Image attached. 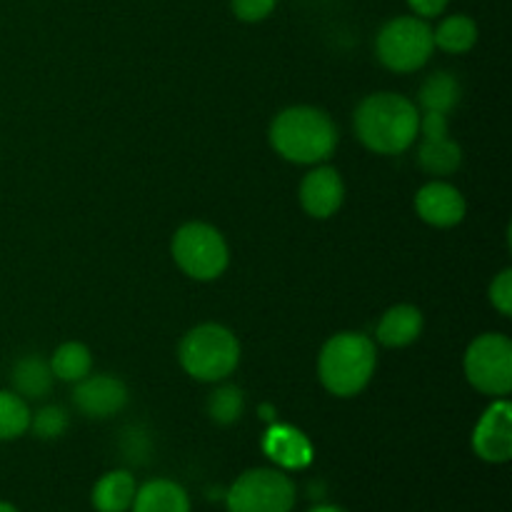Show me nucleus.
Returning a JSON list of instances; mask_svg holds the SVG:
<instances>
[{"label":"nucleus","instance_id":"nucleus-4","mask_svg":"<svg viewBox=\"0 0 512 512\" xmlns=\"http://www.w3.org/2000/svg\"><path fill=\"white\" fill-rule=\"evenodd\" d=\"M180 368L200 383H220L240 363V343L225 325L203 323L188 330L178 348Z\"/></svg>","mask_w":512,"mask_h":512},{"label":"nucleus","instance_id":"nucleus-27","mask_svg":"<svg viewBox=\"0 0 512 512\" xmlns=\"http://www.w3.org/2000/svg\"><path fill=\"white\" fill-rule=\"evenodd\" d=\"M443 135H448V115L443 113L420 115L418 138H443Z\"/></svg>","mask_w":512,"mask_h":512},{"label":"nucleus","instance_id":"nucleus-30","mask_svg":"<svg viewBox=\"0 0 512 512\" xmlns=\"http://www.w3.org/2000/svg\"><path fill=\"white\" fill-rule=\"evenodd\" d=\"M0 512H18V510H15L10 503H3V500H0Z\"/></svg>","mask_w":512,"mask_h":512},{"label":"nucleus","instance_id":"nucleus-19","mask_svg":"<svg viewBox=\"0 0 512 512\" xmlns=\"http://www.w3.org/2000/svg\"><path fill=\"white\" fill-rule=\"evenodd\" d=\"M265 453L283 468H305L313 460V448L308 440L290 428L270 430L265 438Z\"/></svg>","mask_w":512,"mask_h":512},{"label":"nucleus","instance_id":"nucleus-14","mask_svg":"<svg viewBox=\"0 0 512 512\" xmlns=\"http://www.w3.org/2000/svg\"><path fill=\"white\" fill-rule=\"evenodd\" d=\"M10 383L13 393H18L23 400H45L53 390L55 375L50 370V363L40 355H25L10 370Z\"/></svg>","mask_w":512,"mask_h":512},{"label":"nucleus","instance_id":"nucleus-3","mask_svg":"<svg viewBox=\"0 0 512 512\" xmlns=\"http://www.w3.org/2000/svg\"><path fill=\"white\" fill-rule=\"evenodd\" d=\"M378 365L375 343L363 333H338L318 355V378L335 398H355L368 388Z\"/></svg>","mask_w":512,"mask_h":512},{"label":"nucleus","instance_id":"nucleus-25","mask_svg":"<svg viewBox=\"0 0 512 512\" xmlns=\"http://www.w3.org/2000/svg\"><path fill=\"white\" fill-rule=\"evenodd\" d=\"M278 0H230L235 18L243 23H260L275 10Z\"/></svg>","mask_w":512,"mask_h":512},{"label":"nucleus","instance_id":"nucleus-7","mask_svg":"<svg viewBox=\"0 0 512 512\" xmlns=\"http://www.w3.org/2000/svg\"><path fill=\"white\" fill-rule=\"evenodd\" d=\"M463 370L478 393L505 398L512 390V343L508 335H478L465 350Z\"/></svg>","mask_w":512,"mask_h":512},{"label":"nucleus","instance_id":"nucleus-15","mask_svg":"<svg viewBox=\"0 0 512 512\" xmlns=\"http://www.w3.org/2000/svg\"><path fill=\"white\" fill-rule=\"evenodd\" d=\"M133 512H190V498L173 480H150L135 490Z\"/></svg>","mask_w":512,"mask_h":512},{"label":"nucleus","instance_id":"nucleus-8","mask_svg":"<svg viewBox=\"0 0 512 512\" xmlns=\"http://www.w3.org/2000/svg\"><path fill=\"white\" fill-rule=\"evenodd\" d=\"M293 505V480L273 468L248 470L228 490L230 512H290Z\"/></svg>","mask_w":512,"mask_h":512},{"label":"nucleus","instance_id":"nucleus-11","mask_svg":"<svg viewBox=\"0 0 512 512\" xmlns=\"http://www.w3.org/2000/svg\"><path fill=\"white\" fill-rule=\"evenodd\" d=\"M463 193L445 180H430L415 195V213L433 228H455L465 218Z\"/></svg>","mask_w":512,"mask_h":512},{"label":"nucleus","instance_id":"nucleus-1","mask_svg":"<svg viewBox=\"0 0 512 512\" xmlns=\"http://www.w3.org/2000/svg\"><path fill=\"white\" fill-rule=\"evenodd\" d=\"M353 128L375 155H400L418 140L420 110L400 93H373L355 108Z\"/></svg>","mask_w":512,"mask_h":512},{"label":"nucleus","instance_id":"nucleus-12","mask_svg":"<svg viewBox=\"0 0 512 512\" xmlns=\"http://www.w3.org/2000/svg\"><path fill=\"white\" fill-rule=\"evenodd\" d=\"M345 200V183L330 165H318L300 183V205L315 220L333 218Z\"/></svg>","mask_w":512,"mask_h":512},{"label":"nucleus","instance_id":"nucleus-2","mask_svg":"<svg viewBox=\"0 0 512 512\" xmlns=\"http://www.w3.org/2000/svg\"><path fill=\"white\" fill-rule=\"evenodd\" d=\"M270 145L295 165H320L338 148V128L325 110L293 105L280 110L270 123Z\"/></svg>","mask_w":512,"mask_h":512},{"label":"nucleus","instance_id":"nucleus-5","mask_svg":"<svg viewBox=\"0 0 512 512\" xmlns=\"http://www.w3.org/2000/svg\"><path fill=\"white\" fill-rule=\"evenodd\" d=\"M433 28L418 15L388 20L375 38V55L393 73H415L433 55Z\"/></svg>","mask_w":512,"mask_h":512},{"label":"nucleus","instance_id":"nucleus-28","mask_svg":"<svg viewBox=\"0 0 512 512\" xmlns=\"http://www.w3.org/2000/svg\"><path fill=\"white\" fill-rule=\"evenodd\" d=\"M448 3L450 0H408V5L418 18H438L448 8Z\"/></svg>","mask_w":512,"mask_h":512},{"label":"nucleus","instance_id":"nucleus-29","mask_svg":"<svg viewBox=\"0 0 512 512\" xmlns=\"http://www.w3.org/2000/svg\"><path fill=\"white\" fill-rule=\"evenodd\" d=\"M310 512H345V510L335 508V505H318V508H313Z\"/></svg>","mask_w":512,"mask_h":512},{"label":"nucleus","instance_id":"nucleus-16","mask_svg":"<svg viewBox=\"0 0 512 512\" xmlns=\"http://www.w3.org/2000/svg\"><path fill=\"white\" fill-rule=\"evenodd\" d=\"M135 490L138 483L128 470L105 473L93 488V508L98 512H128L135 500Z\"/></svg>","mask_w":512,"mask_h":512},{"label":"nucleus","instance_id":"nucleus-10","mask_svg":"<svg viewBox=\"0 0 512 512\" xmlns=\"http://www.w3.org/2000/svg\"><path fill=\"white\" fill-rule=\"evenodd\" d=\"M73 405L85 418H113L128 405V388L115 375H85L75 383Z\"/></svg>","mask_w":512,"mask_h":512},{"label":"nucleus","instance_id":"nucleus-23","mask_svg":"<svg viewBox=\"0 0 512 512\" xmlns=\"http://www.w3.org/2000/svg\"><path fill=\"white\" fill-rule=\"evenodd\" d=\"M245 395L238 385H220L208 398V415L218 425H233L243 418Z\"/></svg>","mask_w":512,"mask_h":512},{"label":"nucleus","instance_id":"nucleus-18","mask_svg":"<svg viewBox=\"0 0 512 512\" xmlns=\"http://www.w3.org/2000/svg\"><path fill=\"white\" fill-rule=\"evenodd\" d=\"M418 163L428 175L445 178V175L458 173V168L463 165V148L450 135H443V138H420Z\"/></svg>","mask_w":512,"mask_h":512},{"label":"nucleus","instance_id":"nucleus-20","mask_svg":"<svg viewBox=\"0 0 512 512\" xmlns=\"http://www.w3.org/2000/svg\"><path fill=\"white\" fill-rule=\"evenodd\" d=\"M433 43L445 53L463 55L478 43V25L468 15H450L433 30Z\"/></svg>","mask_w":512,"mask_h":512},{"label":"nucleus","instance_id":"nucleus-21","mask_svg":"<svg viewBox=\"0 0 512 512\" xmlns=\"http://www.w3.org/2000/svg\"><path fill=\"white\" fill-rule=\"evenodd\" d=\"M48 363L55 378L75 385L93 370V353L88 350V345L78 343V340H70V343H63L55 350Z\"/></svg>","mask_w":512,"mask_h":512},{"label":"nucleus","instance_id":"nucleus-22","mask_svg":"<svg viewBox=\"0 0 512 512\" xmlns=\"http://www.w3.org/2000/svg\"><path fill=\"white\" fill-rule=\"evenodd\" d=\"M28 400L18 393L0 390V440H15L30 430Z\"/></svg>","mask_w":512,"mask_h":512},{"label":"nucleus","instance_id":"nucleus-24","mask_svg":"<svg viewBox=\"0 0 512 512\" xmlns=\"http://www.w3.org/2000/svg\"><path fill=\"white\" fill-rule=\"evenodd\" d=\"M68 425L70 418L65 413V408H60V405H45L38 413L30 415V430L40 440H58L68 430Z\"/></svg>","mask_w":512,"mask_h":512},{"label":"nucleus","instance_id":"nucleus-26","mask_svg":"<svg viewBox=\"0 0 512 512\" xmlns=\"http://www.w3.org/2000/svg\"><path fill=\"white\" fill-rule=\"evenodd\" d=\"M490 303L503 318L512 315V270L505 268L498 278L490 283Z\"/></svg>","mask_w":512,"mask_h":512},{"label":"nucleus","instance_id":"nucleus-9","mask_svg":"<svg viewBox=\"0 0 512 512\" xmlns=\"http://www.w3.org/2000/svg\"><path fill=\"white\" fill-rule=\"evenodd\" d=\"M473 450L485 463H508L512 458V408L505 398H495L480 415L473 430Z\"/></svg>","mask_w":512,"mask_h":512},{"label":"nucleus","instance_id":"nucleus-17","mask_svg":"<svg viewBox=\"0 0 512 512\" xmlns=\"http://www.w3.org/2000/svg\"><path fill=\"white\" fill-rule=\"evenodd\" d=\"M460 98H463V85L453 73H445V70L428 75L418 90V103L423 113L450 115L458 108Z\"/></svg>","mask_w":512,"mask_h":512},{"label":"nucleus","instance_id":"nucleus-6","mask_svg":"<svg viewBox=\"0 0 512 512\" xmlns=\"http://www.w3.org/2000/svg\"><path fill=\"white\" fill-rule=\"evenodd\" d=\"M175 265L188 278L208 283L220 278L230 263V250L218 228L208 223H185L170 243Z\"/></svg>","mask_w":512,"mask_h":512},{"label":"nucleus","instance_id":"nucleus-13","mask_svg":"<svg viewBox=\"0 0 512 512\" xmlns=\"http://www.w3.org/2000/svg\"><path fill=\"white\" fill-rule=\"evenodd\" d=\"M425 318L415 305H393L383 313L378 328H375V340L385 348H408L423 335Z\"/></svg>","mask_w":512,"mask_h":512}]
</instances>
